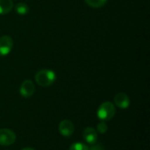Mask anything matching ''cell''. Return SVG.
Here are the masks:
<instances>
[{
    "instance_id": "4",
    "label": "cell",
    "mask_w": 150,
    "mask_h": 150,
    "mask_svg": "<svg viewBox=\"0 0 150 150\" xmlns=\"http://www.w3.org/2000/svg\"><path fill=\"white\" fill-rule=\"evenodd\" d=\"M13 40L11 37L4 35L0 37V56L7 55L12 49Z\"/></svg>"
},
{
    "instance_id": "10",
    "label": "cell",
    "mask_w": 150,
    "mask_h": 150,
    "mask_svg": "<svg viewBox=\"0 0 150 150\" xmlns=\"http://www.w3.org/2000/svg\"><path fill=\"white\" fill-rule=\"evenodd\" d=\"M15 11L19 15H26L29 11V7L25 3H18L15 5Z\"/></svg>"
},
{
    "instance_id": "5",
    "label": "cell",
    "mask_w": 150,
    "mask_h": 150,
    "mask_svg": "<svg viewBox=\"0 0 150 150\" xmlns=\"http://www.w3.org/2000/svg\"><path fill=\"white\" fill-rule=\"evenodd\" d=\"M35 91V87L33 83L31 80H25L19 88L20 95L24 98H30L33 95Z\"/></svg>"
},
{
    "instance_id": "13",
    "label": "cell",
    "mask_w": 150,
    "mask_h": 150,
    "mask_svg": "<svg viewBox=\"0 0 150 150\" xmlns=\"http://www.w3.org/2000/svg\"><path fill=\"white\" fill-rule=\"evenodd\" d=\"M97 130L98 131V133L100 134H105L107 130H108V126L106 125V123L105 121L100 122L98 127H97Z\"/></svg>"
},
{
    "instance_id": "15",
    "label": "cell",
    "mask_w": 150,
    "mask_h": 150,
    "mask_svg": "<svg viewBox=\"0 0 150 150\" xmlns=\"http://www.w3.org/2000/svg\"><path fill=\"white\" fill-rule=\"evenodd\" d=\"M21 150H35L33 149H32V148H25V149H23Z\"/></svg>"
},
{
    "instance_id": "6",
    "label": "cell",
    "mask_w": 150,
    "mask_h": 150,
    "mask_svg": "<svg viewBox=\"0 0 150 150\" xmlns=\"http://www.w3.org/2000/svg\"><path fill=\"white\" fill-rule=\"evenodd\" d=\"M74 125L72 121L69 120H63L59 124V132L65 137H69L74 133Z\"/></svg>"
},
{
    "instance_id": "9",
    "label": "cell",
    "mask_w": 150,
    "mask_h": 150,
    "mask_svg": "<svg viewBox=\"0 0 150 150\" xmlns=\"http://www.w3.org/2000/svg\"><path fill=\"white\" fill-rule=\"evenodd\" d=\"M13 8L12 0H0V15H4L10 12Z\"/></svg>"
},
{
    "instance_id": "11",
    "label": "cell",
    "mask_w": 150,
    "mask_h": 150,
    "mask_svg": "<svg viewBox=\"0 0 150 150\" xmlns=\"http://www.w3.org/2000/svg\"><path fill=\"white\" fill-rule=\"evenodd\" d=\"M84 1L89 6H91L92 8L102 7L107 2V0H84Z\"/></svg>"
},
{
    "instance_id": "1",
    "label": "cell",
    "mask_w": 150,
    "mask_h": 150,
    "mask_svg": "<svg viewBox=\"0 0 150 150\" xmlns=\"http://www.w3.org/2000/svg\"><path fill=\"white\" fill-rule=\"evenodd\" d=\"M56 79L54 71L50 69H40L35 75L36 83L41 87H48L52 85Z\"/></svg>"
},
{
    "instance_id": "3",
    "label": "cell",
    "mask_w": 150,
    "mask_h": 150,
    "mask_svg": "<svg viewBox=\"0 0 150 150\" xmlns=\"http://www.w3.org/2000/svg\"><path fill=\"white\" fill-rule=\"evenodd\" d=\"M16 141V134L10 129L3 128L0 129V145L10 146Z\"/></svg>"
},
{
    "instance_id": "12",
    "label": "cell",
    "mask_w": 150,
    "mask_h": 150,
    "mask_svg": "<svg viewBox=\"0 0 150 150\" xmlns=\"http://www.w3.org/2000/svg\"><path fill=\"white\" fill-rule=\"evenodd\" d=\"M69 150H89V148L83 142H75L70 146Z\"/></svg>"
},
{
    "instance_id": "8",
    "label": "cell",
    "mask_w": 150,
    "mask_h": 150,
    "mask_svg": "<svg viewBox=\"0 0 150 150\" xmlns=\"http://www.w3.org/2000/svg\"><path fill=\"white\" fill-rule=\"evenodd\" d=\"M83 137L84 139V141L91 145H93L97 142L98 140V134L97 131L92 128V127H86L83 130Z\"/></svg>"
},
{
    "instance_id": "14",
    "label": "cell",
    "mask_w": 150,
    "mask_h": 150,
    "mask_svg": "<svg viewBox=\"0 0 150 150\" xmlns=\"http://www.w3.org/2000/svg\"><path fill=\"white\" fill-rule=\"evenodd\" d=\"M89 150H105V149L101 144H96L95 143L91 146V149H89Z\"/></svg>"
},
{
    "instance_id": "2",
    "label": "cell",
    "mask_w": 150,
    "mask_h": 150,
    "mask_svg": "<svg viewBox=\"0 0 150 150\" xmlns=\"http://www.w3.org/2000/svg\"><path fill=\"white\" fill-rule=\"evenodd\" d=\"M115 106L111 102H104L98 110V117L102 121L110 120L115 115Z\"/></svg>"
},
{
    "instance_id": "7",
    "label": "cell",
    "mask_w": 150,
    "mask_h": 150,
    "mask_svg": "<svg viewBox=\"0 0 150 150\" xmlns=\"http://www.w3.org/2000/svg\"><path fill=\"white\" fill-rule=\"evenodd\" d=\"M114 103L119 108L127 109L130 105V98L126 93L120 92L114 97Z\"/></svg>"
}]
</instances>
